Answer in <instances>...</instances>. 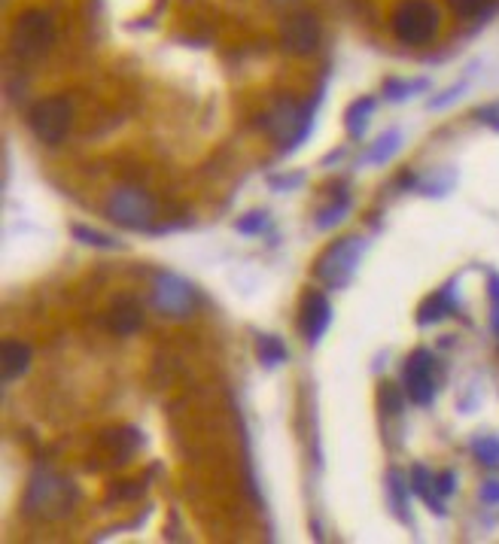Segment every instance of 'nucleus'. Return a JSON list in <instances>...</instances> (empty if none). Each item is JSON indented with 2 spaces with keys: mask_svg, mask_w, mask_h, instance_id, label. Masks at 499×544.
<instances>
[{
  "mask_svg": "<svg viewBox=\"0 0 499 544\" xmlns=\"http://www.w3.org/2000/svg\"><path fill=\"white\" fill-rule=\"evenodd\" d=\"M77 499H80L77 487L67 478L55 475L52 469H40V472H34V478L28 484L25 511L31 517H40V520H58V517L74 511Z\"/></svg>",
  "mask_w": 499,
  "mask_h": 544,
  "instance_id": "1",
  "label": "nucleus"
},
{
  "mask_svg": "<svg viewBox=\"0 0 499 544\" xmlns=\"http://www.w3.org/2000/svg\"><path fill=\"white\" fill-rule=\"evenodd\" d=\"M55 43V22L46 10H25L10 34V52L19 61L43 58Z\"/></svg>",
  "mask_w": 499,
  "mask_h": 544,
  "instance_id": "2",
  "label": "nucleus"
},
{
  "mask_svg": "<svg viewBox=\"0 0 499 544\" xmlns=\"http://www.w3.org/2000/svg\"><path fill=\"white\" fill-rule=\"evenodd\" d=\"M439 31V10L430 4V0H405V4L396 7L393 13V34L408 43V46H420L430 43Z\"/></svg>",
  "mask_w": 499,
  "mask_h": 544,
  "instance_id": "3",
  "label": "nucleus"
},
{
  "mask_svg": "<svg viewBox=\"0 0 499 544\" xmlns=\"http://www.w3.org/2000/svg\"><path fill=\"white\" fill-rule=\"evenodd\" d=\"M366 253V241L363 238H344L335 241L317 262L314 274L317 280H323L329 289H344L350 283V277L356 274V265H360Z\"/></svg>",
  "mask_w": 499,
  "mask_h": 544,
  "instance_id": "4",
  "label": "nucleus"
},
{
  "mask_svg": "<svg viewBox=\"0 0 499 544\" xmlns=\"http://www.w3.org/2000/svg\"><path fill=\"white\" fill-rule=\"evenodd\" d=\"M28 125L37 134V140H43L46 146H55L67 137L70 125H74V104H70V98H64V95L43 98L31 107Z\"/></svg>",
  "mask_w": 499,
  "mask_h": 544,
  "instance_id": "5",
  "label": "nucleus"
},
{
  "mask_svg": "<svg viewBox=\"0 0 499 544\" xmlns=\"http://www.w3.org/2000/svg\"><path fill=\"white\" fill-rule=\"evenodd\" d=\"M107 216L131 231H144L153 225L156 219V201L153 195H147L144 189H134V186H122L107 198Z\"/></svg>",
  "mask_w": 499,
  "mask_h": 544,
  "instance_id": "6",
  "label": "nucleus"
},
{
  "mask_svg": "<svg viewBox=\"0 0 499 544\" xmlns=\"http://www.w3.org/2000/svg\"><path fill=\"white\" fill-rule=\"evenodd\" d=\"M195 304H198V295H195L189 280H183L180 274H171V271L156 274V280H153V307L159 310L162 317L186 320V317L195 314Z\"/></svg>",
  "mask_w": 499,
  "mask_h": 544,
  "instance_id": "7",
  "label": "nucleus"
},
{
  "mask_svg": "<svg viewBox=\"0 0 499 544\" xmlns=\"http://www.w3.org/2000/svg\"><path fill=\"white\" fill-rule=\"evenodd\" d=\"M314 107H317V101H311L305 107H299L293 101H280L274 107V113L268 116V128L280 140L283 149H296L311 134V128H314Z\"/></svg>",
  "mask_w": 499,
  "mask_h": 544,
  "instance_id": "8",
  "label": "nucleus"
},
{
  "mask_svg": "<svg viewBox=\"0 0 499 544\" xmlns=\"http://www.w3.org/2000/svg\"><path fill=\"white\" fill-rule=\"evenodd\" d=\"M405 396L414 405H430L436 399V359L430 350H417L405 365Z\"/></svg>",
  "mask_w": 499,
  "mask_h": 544,
  "instance_id": "9",
  "label": "nucleus"
},
{
  "mask_svg": "<svg viewBox=\"0 0 499 544\" xmlns=\"http://www.w3.org/2000/svg\"><path fill=\"white\" fill-rule=\"evenodd\" d=\"M283 49L293 55H314L320 49V22L314 13H296L280 31Z\"/></svg>",
  "mask_w": 499,
  "mask_h": 544,
  "instance_id": "10",
  "label": "nucleus"
},
{
  "mask_svg": "<svg viewBox=\"0 0 499 544\" xmlns=\"http://www.w3.org/2000/svg\"><path fill=\"white\" fill-rule=\"evenodd\" d=\"M332 323V304L323 292H308L302 301V332L308 344H317Z\"/></svg>",
  "mask_w": 499,
  "mask_h": 544,
  "instance_id": "11",
  "label": "nucleus"
},
{
  "mask_svg": "<svg viewBox=\"0 0 499 544\" xmlns=\"http://www.w3.org/2000/svg\"><path fill=\"white\" fill-rule=\"evenodd\" d=\"M107 326L116 332V335H134L140 326H144V314H140V304L134 298H119L110 314H107Z\"/></svg>",
  "mask_w": 499,
  "mask_h": 544,
  "instance_id": "12",
  "label": "nucleus"
},
{
  "mask_svg": "<svg viewBox=\"0 0 499 544\" xmlns=\"http://www.w3.org/2000/svg\"><path fill=\"white\" fill-rule=\"evenodd\" d=\"M0 368H4V383L22 377L31 368V347L22 341H4V347H0Z\"/></svg>",
  "mask_w": 499,
  "mask_h": 544,
  "instance_id": "13",
  "label": "nucleus"
},
{
  "mask_svg": "<svg viewBox=\"0 0 499 544\" xmlns=\"http://www.w3.org/2000/svg\"><path fill=\"white\" fill-rule=\"evenodd\" d=\"M454 310V295H451V289H442V292H436V295H430L423 304H420V310H417V323L420 326H433V323H442L448 314Z\"/></svg>",
  "mask_w": 499,
  "mask_h": 544,
  "instance_id": "14",
  "label": "nucleus"
},
{
  "mask_svg": "<svg viewBox=\"0 0 499 544\" xmlns=\"http://www.w3.org/2000/svg\"><path fill=\"white\" fill-rule=\"evenodd\" d=\"M372 110H375V101H372V98H360V101H353V104L347 107V113H344V128H347L350 137L360 140V137L366 134Z\"/></svg>",
  "mask_w": 499,
  "mask_h": 544,
  "instance_id": "15",
  "label": "nucleus"
},
{
  "mask_svg": "<svg viewBox=\"0 0 499 544\" xmlns=\"http://www.w3.org/2000/svg\"><path fill=\"white\" fill-rule=\"evenodd\" d=\"M411 490L430 505L436 514H445V508H442V499H436L433 496V490H436V478L430 475V469H423V465H414L411 469Z\"/></svg>",
  "mask_w": 499,
  "mask_h": 544,
  "instance_id": "16",
  "label": "nucleus"
},
{
  "mask_svg": "<svg viewBox=\"0 0 499 544\" xmlns=\"http://www.w3.org/2000/svg\"><path fill=\"white\" fill-rule=\"evenodd\" d=\"M256 356H259V362L265 365V368H277V365H283L287 362V347H283V341L280 338H274V335H262L259 341H256Z\"/></svg>",
  "mask_w": 499,
  "mask_h": 544,
  "instance_id": "17",
  "label": "nucleus"
},
{
  "mask_svg": "<svg viewBox=\"0 0 499 544\" xmlns=\"http://www.w3.org/2000/svg\"><path fill=\"white\" fill-rule=\"evenodd\" d=\"M399 140H402V134L399 131H387V134H381L378 137V143L363 155V162H369V165H384L390 155L399 149Z\"/></svg>",
  "mask_w": 499,
  "mask_h": 544,
  "instance_id": "18",
  "label": "nucleus"
},
{
  "mask_svg": "<svg viewBox=\"0 0 499 544\" xmlns=\"http://www.w3.org/2000/svg\"><path fill=\"white\" fill-rule=\"evenodd\" d=\"M350 210V195L347 192H341V195H335V201L326 207V210H320L317 213V219H314V225L320 228V231H329V228H335L341 219H344V213Z\"/></svg>",
  "mask_w": 499,
  "mask_h": 544,
  "instance_id": "19",
  "label": "nucleus"
},
{
  "mask_svg": "<svg viewBox=\"0 0 499 544\" xmlns=\"http://www.w3.org/2000/svg\"><path fill=\"white\" fill-rule=\"evenodd\" d=\"M70 235H74L77 241H83L86 247H98V250H119V244L104 235V231H95L89 225H70Z\"/></svg>",
  "mask_w": 499,
  "mask_h": 544,
  "instance_id": "20",
  "label": "nucleus"
},
{
  "mask_svg": "<svg viewBox=\"0 0 499 544\" xmlns=\"http://www.w3.org/2000/svg\"><path fill=\"white\" fill-rule=\"evenodd\" d=\"M472 453L481 465H487V469H499V438H493V435L478 438L472 444Z\"/></svg>",
  "mask_w": 499,
  "mask_h": 544,
  "instance_id": "21",
  "label": "nucleus"
},
{
  "mask_svg": "<svg viewBox=\"0 0 499 544\" xmlns=\"http://www.w3.org/2000/svg\"><path fill=\"white\" fill-rule=\"evenodd\" d=\"M426 80H390L387 86H384V95L390 98V101H405V98H411L414 92H426Z\"/></svg>",
  "mask_w": 499,
  "mask_h": 544,
  "instance_id": "22",
  "label": "nucleus"
},
{
  "mask_svg": "<svg viewBox=\"0 0 499 544\" xmlns=\"http://www.w3.org/2000/svg\"><path fill=\"white\" fill-rule=\"evenodd\" d=\"M496 0H451V7L466 16V19H478V16H487L493 10Z\"/></svg>",
  "mask_w": 499,
  "mask_h": 544,
  "instance_id": "23",
  "label": "nucleus"
},
{
  "mask_svg": "<svg viewBox=\"0 0 499 544\" xmlns=\"http://www.w3.org/2000/svg\"><path fill=\"white\" fill-rule=\"evenodd\" d=\"M265 222H268V216L256 210V213H247L244 219H238V225H235V228L241 231V235H256V231H262V228H265Z\"/></svg>",
  "mask_w": 499,
  "mask_h": 544,
  "instance_id": "24",
  "label": "nucleus"
},
{
  "mask_svg": "<svg viewBox=\"0 0 499 544\" xmlns=\"http://www.w3.org/2000/svg\"><path fill=\"white\" fill-rule=\"evenodd\" d=\"M390 493L396 496V511L399 517H405V487H402V475L390 472Z\"/></svg>",
  "mask_w": 499,
  "mask_h": 544,
  "instance_id": "25",
  "label": "nucleus"
},
{
  "mask_svg": "<svg viewBox=\"0 0 499 544\" xmlns=\"http://www.w3.org/2000/svg\"><path fill=\"white\" fill-rule=\"evenodd\" d=\"M454 481H457L454 472H442V475L436 478V493H439V496H451V493H454Z\"/></svg>",
  "mask_w": 499,
  "mask_h": 544,
  "instance_id": "26",
  "label": "nucleus"
},
{
  "mask_svg": "<svg viewBox=\"0 0 499 544\" xmlns=\"http://www.w3.org/2000/svg\"><path fill=\"white\" fill-rule=\"evenodd\" d=\"M478 119H481L484 125L499 128V107H484V110H478Z\"/></svg>",
  "mask_w": 499,
  "mask_h": 544,
  "instance_id": "27",
  "label": "nucleus"
},
{
  "mask_svg": "<svg viewBox=\"0 0 499 544\" xmlns=\"http://www.w3.org/2000/svg\"><path fill=\"white\" fill-rule=\"evenodd\" d=\"M481 499L484 502H499V481H487L481 487Z\"/></svg>",
  "mask_w": 499,
  "mask_h": 544,
  "instance_id": "28",
  "label": "nucleus"
},
{
  "mask_svg": "<svg viewBox=\"0 0 499 544\" xmlns=\"http://www.w3.org/2000/svg\"><path fill=\"white\" fill-rule=\"evenodd\" d=\"M302 183H305V177H302V174H296V177H280V180L274 177V180H271V186H274V189H287V186H302Z\"/></svg>",
  "mask_w": 499,
  "mask_h": 544,
  "instance_id": "29",
  "label": "nucleus"
},
{
  "mask_svg": "<svg viewBox=\"0 0 499 544\" xmlns=\"http://www.w3.org/2000/svg\"><path fill=\"white\" fill-rule=\"evenodd\" d=\"M490 298H493V307L499 310V277L496 274L490 277Z\"/></svg>",
  "mask_w": 499,
  "mask_h": 544,
  "instance_id": "30",
  "label": "nucleus"
}]
</instances>
